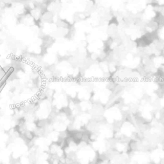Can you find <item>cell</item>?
Listing matches in <instances>:
<instances>
[{"label": "cell", "instance_id": "6da1fadb", "mask_svg": "<svg viewBox=\"0 0 164 164\" xmlns=\"http://www.w3.org/2000/svg\"><path fill=\"white\" fill-rule=\"evenodd\" d=\"M28 160L30 163L31 164H36L37 163V157L36 155L34 153H31L28 156Z\"/></svg>", "mask_w": 164, "mask_h": 164}]
</instances>
